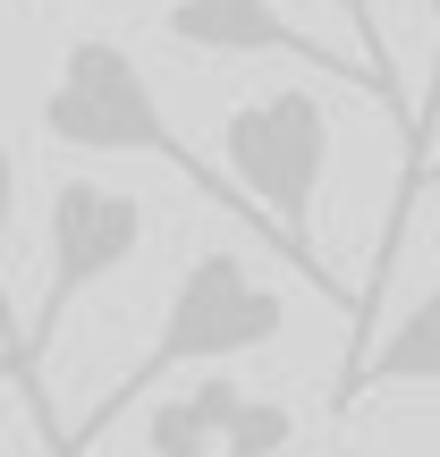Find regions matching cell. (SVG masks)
Returning a JSON list of instances; mask_svg holds the SVG:
<instances>
[{
  "label": "cell",
  "mask_w": 440,
  "mask_h": 457,
  "mask_svg": "<svg viewBox=\"0 0 440 457\" xmlns=\"http://www.w3.org/2000/svg\"><path fill=\"white\" fill-rule=\"evenodd\" d=\"M43 136H51L60 153H136V162L178 170L203 204H220L228 220H245V228H254V237L279 254L271 220H262L254 204L228 187V170H212L178 128H170V111H162V94H153V77L136 68L128 43H111V34H77V43L60 51V77H51V94H43ZM279 262H288V254H279Z\"/></svg>",
  "instance_id": "obj_1"
},
{
  "label": "cell",
  "mask_w": 440,
  "mask_h": 457,
  "mask_svg": "<svg viewBox=\"0 0 440 457\" xmlns=\"http://www.w3.org/2000/svg\"><path fill=\"white\" fill-rule=\"evenodd\" d=\"M279 330H288V296L262 288L254 262H245L237 245H203V254L178 271V288H170V313H162V330H153V347L128 364V373H119V390L102 398L77 432H60V457H85L128 407H145L170 373H187V364L254 356V347H271Z\"/></svg>",
  "instance_id": "obj_2"
},
{
  "label": "cell",
  "mask_w": 440,
  "mask_h": 457,
  "mask_svg": "<svg viewBox=\"0 0 440 457\" xmlns=\"http://www.w3.org/2000/svg\"><path fill=\"white\" fill-rule=\"evenodd\" d=\"M220 145H228V179L237 195L271 220L279 254L347 313V288L322 271L313 254V204H322V170H330V102L313 85H271V94H245L237 111L220 119Z\"/></svg>",
  "instance_id": "obj_3"
},
{
  "label": "cell",
  "mask_w": 440,
  "mask_h": 457,
  "mask_svg": "<svg viewBox=\"0 0 440 457\" xmlns=\"http://www.w3.org/2000/svg\"><path fill=\"white\" fill-rule=\"evenodd\" d=\"M136 245H145V204L128 187H102V179H60L51 187V271H43V305L26 322V381H43V356L60 339L68 305L94 296L111 271H128Z\"/></svg>",
  "instance_id": "obj_4"
},
{
  "label": "cell",
  "mask_w": 440,
  "mask_h": 457,
  "mask_svg": "<svg viewBox=\"0 0 440 457\" xmlns=\"http://www.w3.org/2000/svg\"><path fill=\"white\" fill-rule=\"evenodd\" d=\"M162 34H170V43H187V51H220V60H296V68H322V77L373 94V77L356 68V51L313 43V34L288 26L271 0H170V9H162Z\"/></svg>",
  "instance_id": "obj_5"
},
{
  "label": "cell",
  "mask_w": 440,
  "mask_h": 457,
  "mask_svg": "<svg viewBox=\"0 0 440 457\" xmlns=\"http://www.w3.org/2000/svg\"><path fill=\"white\" fill-rule=\"evenodd\" d=\"M398 381H440V288H424L390 322V339L364 347V356L339 373V407H356L364 390H398Z\"/></svg>",
  "instance_id": "obj_6"
},
{
  "label": "cell",
  "mask_w": 440,
  "mask_h": 457,
  "mask_svg": "<svg viewBox=\"0 0 440 457\" xmlns=\"http://www.w3.org/2000/svg\"><path fill=\"white\" fill-rule=\"evenodd\" d=\"M9 220H17V153L0 145V373H9L17 390H26V407L43 415V381H26V322H17V296H9ZM51 449H60V424H51Z\"/></svg>",
  "instance_id": "obj_7"
},
{
  "label": "cell",
  "mask_w": 440,
  "mask_h": 457,
  "mask_svg": "<svg viewBox=\"0 0 440 457\" xmlns=\"http://www.w3.org/2000/svg\"><path fill=\"white\" fill-rule=\"evenodd\" d=\"M330 9H339V17H347V34H356V68H364V77H373V94L390 102V119H398V128H407V119H415V102L398 94L390 43H381V9H373V0H330Z\"/></svg>",
  "instance_id": "obj_8"
},
{
  "label": "cell",
  "mask_w": 440,
  "mask_h": 457,
  "mask_svg": "<svg viewBox=\"0 0 440 457\" xmlns=\"http://www.w3.org/2000/svg\"><path fill=\"white\" fill-rule=\"evenodd\" d=\"M432 128H440V85L415 102V119H407V170H398V204H390V228H381V245H407L415 195H424V136H432Z\"/></svg>",
  "instance_id": "obj_9"
},
{
  "label": "cell",
  "mask_w": 440,
  "mask_h": 457,
  "mask_svg": "<svg viewBox=\"0 0 440 457\" xmlns=\"http://www.w3.org/2000/svg\"><path fill=\"white\" fill-rule=\"evenodd\" d=\"M288 441H296V407H279V398H245L220 449H228V457H279Z\"/></svg>",
  "instance_id": "obj_10"
},
{
  "label": "cell",
  "mask_w": 440,
  "mask_h": 457,
  "mask_svg": "<svg viewBox=\"0 0 440 457\" xmlns=\"http://www.w3.org/2000/svg\"><path fill=\"white\" fill-rule=\"evenodd\" d=\"M424 187H440V162H424Z\"/></svg>",
  "instance_id": "obj_11"
},
{
  "label": "cell",
  "mask_w": 440,
  "mask_h": 457,
  "mask_svg": "<svg viewBox=\"0 0 440 457\" xmlns=\"http://www.w3.org/2000/svg\"><path fill=\"white\" fill-rule=\"evenodd\" d=\"M0 9H34V0H0Z\"/></svg>",
  "instance_id": "obj_12"
},
{
  "label": "cell",
  "mask_w": 440,
  "mask_h": 457,
  "mask_svg": "<svg viewBox=\"0 0 440 457\" xmlns=\"http://www.w3.org/2000/svg\"><path fill=\"white\" fill-rule=\"evenodd\" d=\"M322 457H356V449H322Z\"/></svg>",
  "instance_id": "obj_13"
},
{
  "label": "cell",
  "mask_w": 440,
  "mask_h": 457,
  "mask_svg": "<svg viewBox=\"0 0 440 457\" xmlns=\"http://www.w3.org/2000/svg\"><path fill=\"white\" fill-rule=\"evenodd\" d=\"M432 26H440V0H432Z\"/></svg>",
  "instance_id": "obj_14"
},
{
  "label": "cell",
  "mask_w": 440,
  "mask_h": 457,
  "mask_svg": "<svg viewBox=\"0 0 440 457\" xmlns=\"http://www.w3.org/2000/svg\"><path fill=\"white\" fill-rule=\"evenodd\" d=\"M0 457H9V441H0Z\"/></svg>",
  "instance_id": "obj_15"
},
{
  "label": "cell",
  "mask_w": 440,
  "mask_h": 457,
  "mask_svg": "<svg viewBox=\"0 0 440 457\" xmlns=\"http://www.w3.org/2000/svg\"><path fill=\"white\" fill-rule=\"evenodd\" d=\"M432 85H440V68H432Z\"/></svg>",
  "instance_id": "obj_16"
},
{
  "label": "cell",
  "mask_w": 440,
  "mask_h": 457,
  "mask_svg": "<svg viewBox=\"0 0 440 457\" xmlns=\"http://www.w3.org/2000/svg\"><path fill=\"white\" fill-rule=\"evenodd\" d=\"M220 457H228V449H220Z\"/></svg>",
  "instance_id": "obj_17"
}]
</instances>
